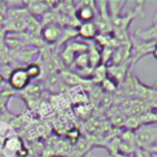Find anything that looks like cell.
<instances>
[{"label":"cell","instance_id":"obj_1","mask_svg":"<svg viewBox=\"0 0 157 157\" xmlns=\"http://www.w3.org/2000/svg\"><path fill=\"white\" fill-rule=\"evenodd\" d=\"M135 136L139 149L148 150L157 144V122L142 125L135 131Z\"/></svg>","mask_w":157,"mask_h":157},{"label":"cell","instance_id":"obj_2","mask_svg":"<svg viewBox=\"0 0 157 157\" xmlns=\"http://www.w3.org/2000/svg\"><path fill=\"white\" fill-rule=\"evenodd\" d=\"M155 41H143L135 38L132 39V65L139 63L143 57L153 53Z\"/></svg>","mask_w":157,"mask_h":157},{"label":"cell","instance_id":"obj_3","mask_svg":"<svg viewBox=\"0 0 157 157\" xmlns=\"http://www.w3.org/2000/svg\"><path fill=\"white\" fill-rule=\"evenodd\" d=\"M7 81L11 88L15 90H23L29 86L31 80L24 67H18L9 74Z\"/></svg>","mask_w":157,"mask_h":157},{"label":"cell","instance_id":"obj_4","mask_svg":"<svg viewBox=\"0 0 157 157\" xmlns=\"http://www.w3.org/2000/svg\"><path fill=\"white\" fill-rule=\"evenodd\" d=\"M41 38L47 44L56 43L62 37L61 27L56 22H49L41 29Z\"/></svg>","mask_w":157,"mask_h":157},{"label":"cell","instance_id":"obj_5","mask_svg":"<svg viewBox=\"0 0 157 157\" xmlns=\"http://www.w3.org/2000/svg\"><path fill=\"white\" fill-rule=\"evenodd\" d=\"M95 8L93 6H91L90 2H87L82 6H79L75 11L76 17L80 21H81V23L93 21L95 17Z\"/></svg>","mask_w":157,"mask_h":157},{"label":"cell","instance_id":"obj_6","mask_svg":"<svg viewBox=\"0 0 157 157\" xmlns=\"http://www.w3.org/2000/svg\"><path fill=\"white\" fill-rule=\"evenodd\" d=\"M134 38L143 41H155L157 40V20L154 21L151 26L146 29H139L134 34Z\"/></svg>","mask_w":157,"mask_h":157},{"label":"cell","instance_id":"obj_7","mask_svg":"<svg viewBox=\"0 0 157 157\" xmlns=\"http://www.w3.org/2000/svg\"><path fill=\"white\" fill-rule=\"evenodd\" d=\"M77 33L82 39L93 40L98 35V27L97 24L93 21L81 23L77 29Z\"/></svg>","mask_w":157,"mask_h":157},{"label":"cell","instance_id":"obj_8","mask_svg":"<svg viewBox=\"0 0 157 157\" xmlns=\"http://www.w3.org/2000/svg\"><path fill=\"white\" fill-rule=\"evenodd\" d=\"M71 92H74V94H70V98H72V100L75 102V104H82V103H85L86 101V95H85V92L84 90L81 87V86H75L73 87L71 90Z\"/></svg>","mask_w":157,"mask_h":157},{"label":"cell","instance_id":"obj_9","mask_svg":"<svg viewBox=\"0 0 157 157\" xmlns=\"http://www.w3.org/2000/svg\"><path fill=\"white\" fill-rule=\"evenodd\" d=\"M24 68H25L29 77L31 78V80L37 78L41 75V67L37 63H28Z\"/></svg>","mask_w":157,"mask_h":157},{"label":"cell","instance_id":"obj_10","mask_svg":"<svg viewBox=\"0 0 157 157\" xmlns=\"http://www.w3.org/2000/svg\"><path fill=\"white\" fill-rule=\"evenodd\" d=\"M28 5L31 12L36 14H40L45 9V3L43 2H29Z\"/></svg>","mask_w":157,"mask_h":157},{"label":"cell","instance_id":"obj_11","mask_svg":"<svg viewBox=\"0 0 157 157\" xmlns=\"http://www.w3.org/2000/svg\"><path fill=\"white\" fill-rule=\"evenodd\" d=\"M145 151H147L149 154H151L153 156L157 157V144H155V145H153L151 148H149L148 150H145Z\"/></svg>","mask_w":157,"mask_h":157},{"label":"cell","instance_id":"obj_12","mask_svg":"<svg viewBox=\"0 0 157 157\" xmlns=\"http://www.w3.org/2000/svg\"><path fill=\"white\" fill-rule=\"evenodd\" d=\"M152 55H153V57L157 61V49L156 48H155V50H154V52H153V53H152Z\"/></svg>","mask_w":157,"mask_h":157},{"label":"cell","instance_id":"obj_13","mask_svg":"<svg viewBox=\"0 0 157 157\" xmlns=\"http://www.w3.org/2000/svg\"><path fill=\"white\" fill-rule=\"evenodd\" d=\"M155 48L157 49V40H155Z\"/></svg>","mask_w":157,"mask_h":157}]
</instances>
